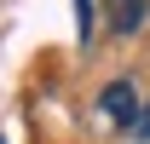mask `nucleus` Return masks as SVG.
Returning <instances> with one entry per match:
<instances>
[{
    "label": "nucleus",
    "instance_id": "1",
    "mask_svg": "<svg viewBox=\"0 0 150 144\" xmlns=\"http://www.w3.org/2000/svg\"><path fill=\"white\" fill-rule=\"evenodd\" d=\"M98 109H104V121H110V127H127V133H133V121H139V109H144V104H139L133 81H110V87L98 92Z\"/></svg>",
    "mask_w": 150,
    "mask_h": 144
},
{
    "label": "nucleus",
    "instance_id": "2",
    "mask_svg": "<svg viewBox=\"0 0 150 144\" xmlns=\"http://www.w3.org/2000/svg\"><path fill=\"white\" fill-rule=\"evenodd\" d=\"M104 12H110V29H115V35H133V29L144 23L150 0H104Z\"/></svg>",
    "mask_w": 150,
    "mask_h": 144
},
{
    "label": "nucleus",
    "instance_id": "3",
    "mask_svg": "<svg viewBox=\"0 0 150 144\" xmlns=\"http://www.w3.org/2000/svg\"><path fill=\"white\" fill-rule=\"evenodd\" d=\"M75 35L81 40L93 35V0H75Z\"/></svg>",
    "mask_w": 150,
    "mask_h": 144
},
{
    "label": "nucleus",
    "instance_id": "4",
    "mask_svg": "<svg viewBox=\"0 0 150 144\" xmlns=\"http://www.w3.org/2000/svg\"><path fill=\"white\" fill-rule=\"evenodd\" d=\"M133 138H139V144H150V104L139 109V121H133Z\"/></svg>",
    "mask_w": 150,
    "mask_h": 144
},
{
    "label": "nucleus",
    "instance_id": "5",
    "mask_svg": "<svg viewBox=\"0 0 150 144\" xmlns=\"http://www.w3.org/2000/svg\"><path fill=\"white\" fill-rule=\"evenodd\" d=\"M0 144H6V138H0Z\"/></svg>",
    "mask_w": 150,
    "mask_h": 144
}]
</instances>
